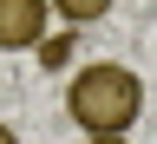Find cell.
Wrapping results in <instances>:
<instances>
[{
    "label": "cell",
    "mask_w": 157,
    "mask_h": 144,
    "mask_svg": "<svg viewBox=\"0 0 157 144\" xmlns=\"http://www.w3.org/2000/svg\"><path fill=\"white\" fill-rule=\"evenodd\" d=\"M137 111H144V79L118 59H92V66L72 72L66 85V118L85 138H111V131H131Z\"/></svg>",
    "instance_id": "6da1fadb"
},
{
    "label": "cell",
    "mask_w": 157,
    "mask_h": 144,
    "mask_svg": "<svg viewBox=\"0 0 157 144\" xmlns=\"http://www.w3.org/2000/svg\"><path fill=\"white\" fill-rule=\"evenodd\" d=\"M46 0H0V53H33L46 39Z\"/></svg>",
    "instance_id": "7a4b0ae2"
},
{
    "label": "cell",
    "mask_w": 157,
    "mask_h": 144,
    "mask_svg": "<svg viewBox=\"0 0 157 144\" xmlns=\"http://www.w3.org/2000/svg\"><path fill=\"white\" fill-rule=\"evenodd\" d=\"M52 13H59V20H72V26H92V20H105V13H111V0H52Z\"/></svg>",
    "instance_id": "3957f363"
},
{
    "label": "cell",
    "mask_w": 157,
    "mask_h": 144,
    "mask_svg": "<svg viewBox=\"0 0 157 144\" xmlns=\"http://www.w3.org/2000/svg\"><path fill=\"white\" fill-rule=\"evenodd\" d=\"M85 144H131V131H111V138H85Z\"/></svg>",
    "instance_id": "277c9868"
},
{
    "label": "cell",
    "mask_w": 157,
    "mask_h": 144,
    "mask_svg": "<svg viewBox=\"0 0 157 144\" xmlns=\"http://www.w3.org/2000/svg\"><path fill=\"white\" fill-rule=\"evenodd\" d=\"M0 144H20V131H13V125H0Z\"/></svg>",
    "instance_id": "5b68a950"
}]
</instances>
